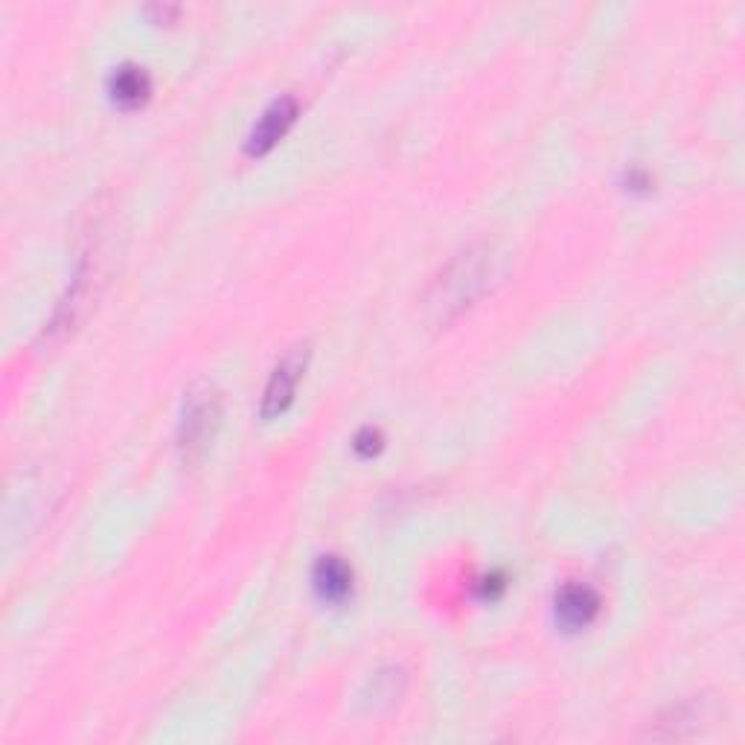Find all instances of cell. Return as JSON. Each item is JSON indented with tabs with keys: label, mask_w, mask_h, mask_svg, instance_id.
Segmentation results:
<instances>
[{
	"label": "cell",
	"mask_w": 745,
	"mask_h": 745,
	"mask_svg": "<svg viewBox=\"0 0 745 745\" xmlns=\"http://www.w3.org/2000/svg\"><path fill=\"white\" fill-rule=\"evenodd\" d=\"M504 271H507V256L490 242L469 245L466 251L454 254L425 294L429 318L434 323L454 321L469 306H475L492 285L501 283Z\"/></svg>",
	"instance_id": "cell-1"
},
{
	"label": "cell",
	"mask_w": 745,
	"mask_h": 745,
	"mask_svg": "<svg viewBox=\"0 0 745 745\" xmlns=\"http://www.w3.org/2000/svg\"><path fill=\"white\" fill-rule=\"evenodd\" d=\"M219 425H222V396L210 382H195L184 393V411L178 423V449L184 461H199L213 446Z\"/></svg>",
	"instance_id": "cell-2"
},
{
	"label": "cell",
	"mask_w": 745,
	"mask_h": 745,
	"mask_svg": "<svg viewBox=\"0 0 745 745\" xmlns=\"http://www.w3.org/2000/svg\"><path fill=\"white\" fill-rule=\"evenodd\" d=\"M309 362V346H294L289 353L280 359V364L274 368L269 379V387H265V396H262V416L271 420V416L283 414L285 407L292 405L294 391H298L300 379H303V370Z\"/></svg>",
	"instance_id": "cell-3"
},
{
	"label": "cell",
	"mask_w": 745,
	"mask_h": 745,
	"mask_svg": "<svg viewBox=\"0 0 745 745\" xmlns=\"http://www.w3.org/2000/svg\"><path fill=\"white\" fill-rule=\"evenodd\" d=\"M294 114H298V105H294L292 97H285V100L274 102V105L262 114V120L256 123L254 134L248 140V152L251 154H262L269 152L280 138H283L289 125L294 123Z\"/></svg>",
	"instance_id": "cell-4"
},
{
	"label": "cell",
	"mask_w": 745,
	"mask_h": 745,
	"mask_svg": "<svg viewBox=\"0 0 745 745\" xmlns=\"http://www.w3.org/2000/svg\"><path fill=\"white\" fill-rule=\"evenodd\" d=\"M600 612V597L588 588V585H565L556 597V615L565 626L571 630H580V626H588V623L597 617Z\"/></svg>",
	"instance_id": "cell-5"
},
{
	"label": "cell",
	"mask_w": 745,
	"mask_h": 745,
	"mask_svg": "<svg viewBox=\"0 0 745 745\" xmlns=\"http://www.w3.org/2000/svg\"><path fill=\"white\" fill-rule=\"evenodd\" d=\"M315 585L323 600L339 603L353 588V571L341 556H323L315 568Z\"/></svg>",
	"instance_id": "cell-6"
},
{
	"label": "cell",
	"mask_w": 745,
	"mask_h": 745,
	"mask_svg": "<svg viewBox=\"0 0 745 745\" xmlns=\"http://www.w3.org/2000/svg\"><path fill=\"white\" fill-rule=\"evenodd\" d=\"M114 100L123 105H138L149 93V77L140 68H120L114 73Z\"/></svg>",
	"instance_id": "cell-7"
}]
</instances>
